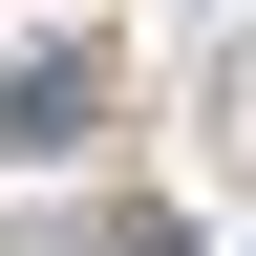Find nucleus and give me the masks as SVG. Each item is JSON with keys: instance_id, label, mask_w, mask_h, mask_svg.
I'll use <instances>...</instances> for the list:
<instances>
[{"instance_id": "nucleus-1", "label": "nucleus", "mask_w": 256, "mask_h": 256, "mask_svg": "<svg viewBox=\"0 0 256 256\" xmlns=\"http://www.w3.org/2000/svg\"><path fill=\"white\" fill-rule=\"evenodd\" d=\"M86 107H107V86H86V64L43 43V64H22V86H0V150H22V171H43V150H86Z\"/></svg>"}]
</instances>
